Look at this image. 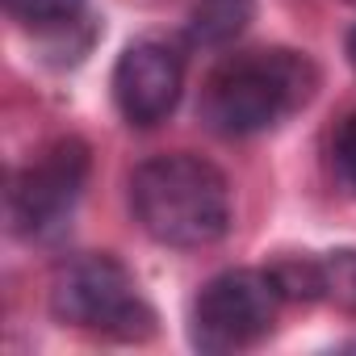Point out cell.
I'll use <instances>...</instances> for the list:
<instances>
[{
	"mask_svg": "<svg viewBox=\"0 0 356 356\" xmlns=\"http://www.w3.org/2000/svg\"><path fill=\"white\" fill-rule=\"evenodd\" d=\"M318 72L298 51H248L227 59L202 92V118L227 138L260 134L314 97Z\"/></svg>",
	"mask_w": 356,
	"mask_h": 356,
	"instance_id": "7a4b0ae2",
	"label": "cell"
},
{
	"mask_svg": "<svg viewBox=\"0 0 356 356\" xmlns=\"http://www.w3.org/2000/svg\"><path fill=\"white\" fill-rule=\"evenodd\" d=\"M5 9L13 22L30 30H63L80 17L84 0H5Z\"/></svg>",
	"mask_w": 356,
	"mask_h": 356,
	"instance_id": "30bf717a",
	"label": "cell"
},
{
	"mask_svg": "<svg viewBox=\"0 0 356 356\" xmlns=\"http://www.w3.org/2000/svg\"><path fill=\"white\" fill-rule=\"evenodd\" d=\"M335 168H339L343 181L356 189V113H348L339 134H335Z\"/></svg>",
	"mask_w": 356,
	"mask_h": 356,
	"instance_id": "8fae6325",
	"label": "cell"
},
{
	"mask_svg": "<svg viewBox=\"0 0 356 356\" xmlns=\"http://www.w3.org/2000/svg\"><path fill=\"white\" fill-rule=\"evenodd\" d=\"M323 264V298L335 302L339 310L356 314V248H339L318 256Z\"/></svg>",
	"mask_w": 356,
	"mask_h": 356,
	"instance_id": "9c48e42d",
	"label": "cell"
},
{
	"mask_svg": "<svg viewBox=\"0 0 356 356\" xmlns=\"http://www.w3.org/2000/svg\"><path fill=\"white\" fill-rule=\"evenodd\" d=\"M138 227L168 248H210L231 227L227 176L202 155H155L130 176Z\"/></svg>",
	"mask_w": 356,
	"mask_h": 356,
	"instance_id": "6da1fadb",
	"label": "cell"
},
{
	"mask_svg": "<svg viewBox=\"0 0 356 356\" xmlns=\"http://www.w3.org/2000/svg\"><path fill=\"white\" fill-rule=\"evenodd\" d=\"M252 17H256V0H197L189 13V42L227 47L252 26Z\"/></svg>",
	"mask_w": 356,
	"mask_h": 356,
	"instance_id": "52a82bcc",
	"label": "cell"
},
{
	"mask_svg": "<svg viewBox=\"0 0 356 356\" xmlns=\"http://www.w3.org/2000/svg\"><path fill=\"white\" fill-rule=\"evenodd\" d=\"M268 277L277 281L281 298H289V302H318L323 298V264L318 260L285 256L268 268Z\"/></svg>",
	"mask_w": 356,
	"mask_h": 356,
	"instance_id": "ba28073f",
	"label": "cell"
},
{
	"mask_svg": "<svg viewBox=\"0 0 356 356\" xmlns=\"http://www.w3.org/2000/svg\"><path fill=\"white\" fill-rule=\"evenodd\" d=\"M281 306V289L268 273L231 268L206 281L193 302V343L206 352H235L252 348L273 331Z\"/></svg>",
	"mask_w": 356,
	"mask_h": 356,
	"instance_id": "277c9868",
	"label": "cell"
},
{
	"mask_svg": "<svg viewBox=\"0 0 356 356\" xmlns=\"http://www.w3.org/2000/svg\"><path fill=\"white\" fill-rule=\"evenodd\" d=\"M51 314L59 323L113 339H147L155 331V310L143 302L130 268L105 252L80 256L55 273Z\"/></svg>",
	"mask_w": 356,
	"mask_h": 356,
	"instance_id": "3957f363",
	"label": "cell"
},
{
	"mask_svg": "<svg viewBox=\"0 0 356 356\" xmlns=\"http://www.w3.org/2000/svg\"><path fill=\"white\" fill-rule=\"evenodd\" d=\"M88 181V147L80 138H59L51 143L38 159H30L9 185V227L26 239L55 231L80 189Z\"/></svg>",
	"mask_w": 356,
	"mask_h": 356,
	"instance_id": "5b68a950",
	"label": "cell"
},
{
	"mask_svg": "<svg viewBox=\"0 0 356 356\" xmlns=\"http://www.w3.org/2000/svg\"><path fill=\"white\" fill-rule=\"evenodd\" d=\"M181 84H185V67L168 42L143 38L134 47L122 51L118 67H113V101L122 109V118L130 126H159L176 101H181Z\"/></svg>",
	"mask_w": 356,
	"mask_h": 356,
	"instance_id": "8992f818",
	"label": "cell"
},
{
	"mask_svg": "<svg viewBox=\"0 0 356 356\" xmlns=\"http://www.w3.org/2000/svg\"><path fill=\"white\" fill-rule=\"evenodd\" d=\"M348 59H352V67H356V30L348 34Z\"/></svg>",
	"mask_w": 356,
	"mask_h": 356,
	"instance_id": "7c38bea8",
	"label": "cell"
}]
</instances>
